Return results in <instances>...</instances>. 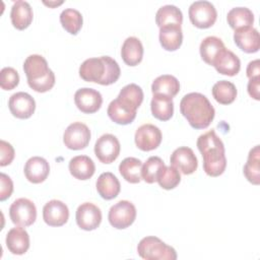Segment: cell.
Segmentation results:
<instances>
[{
    "label": "cell",
    "mask_w": 260,
    "mask_h": 260,
    "mask_svg": "<svg viewBox=\"0 0 260 260\" xmlns=\"http://www.w3.org/2000/svg\"><path fill=\"white\" fill-rule=\"evenodd\" d=\"M142 161L136 157H126L119 165L121 176L131 184H137L141 181Z\"/></svg>",
    "instance_id": "obj_30"
},
{
    "label": "cell",
    "mask_w": 260,
    "mask_h": 260,
    "mask_svg": "<svg viewBox=\"0 0 260 260\" xmlns=\"http://www.w3.org/2000/svg\"><path fill=\"white\" fill-rule=\"evenodd\" d=\"M107 113L109 118L119 125H128L136 118V111L126 108L117 99L110 103Z\"/></svg>",
    "instance_id": "obj_29"
},
{
    "label": "cell",
    "mask_w": 260,
    "mask_h": 260,
    "mask_svg": "<svg viewBox=\"0 0 260 260\" xmlns=\"http://www.w3.org/2000/svg\"><path fill=\"white\" fill-rule=\"evenodd\" d=\"M159 43L166 51L178 50L183 42V32L181 25H166L159 27Z\"/></svg>",
    "instance_id": "obj_25"
},
{
    "label": "cell",
    "mask_w": 260,
    "mask_h": 260,
    "mask_svg": "<svg viewBox=\"0 0 260 260\" xmlns=\"http://www.w3.org/2000/svg\"><path fill=\"white\" fill-rule=\"evenodd\" d=\"M120 142L113 134L102 135L94 144V153L103 164H111L120 154Z\"/></svg>",
    "instance_id": "obj_10"
},
{
    "label": "cell",
    "mask_w": 260,
    "mask_h": 260,
    "mask_svg": "<svg viewBox=\"0 0 260 260\" xmlns=\"http://www.w3.org/2000/svg\"><path fill=\"white\" fill-rule=\"evenodd\" d=\"M190 21L198 28H208L216 20L217 12L214 5L205 0L193 2L188 10Z\"/></svg>",
    "instance_id": "obj_6"
},
{
    "label": "cell",
    "mask_w": 260,
    "mask_h": 260,
    "mask_svg": "<svg viewBox=\"0 0 260 260\" xmlns=\"http://www.w3.org/2000/svg\"><path fill=\"white\" fill-rule=\"evenodd\" d=\"M34 13L28 2L18 0L13 3L10 11L12 25L19 30L25 29L32 21Z\"/></svg>",
    "instance_id": "obj_21"
},
{
    "label": "cell",
    "mask_w": 260,
    "mask_h": 260,
    "mask_svg": "<svg viewBox=\"0 0 260 260\" xmlns=\"http://www.w3.org/2000/svg\"><path fill=\"white\" fill-rule=\"evenodd\" d=\"M234 42L243 52L252 54L258 52L260 48V36L253 26L238 28L234 32Z\"/></svg>",
    "instance_id": "obj_17"
},
{
    "label": "cell",
    "mask_w": 260,
    "mask_h": 260,
    "mask_svg": "<svg viewBox=\"0 0 260 260\" xmlns=\"http://www.w3.org/2000/svg\"><path fill=\"white\" fill-rule=\"evenodd\" d=\"M8 107L11 114L18 119H28L36 110V102L27 92L19 91L9 98Z\"/></svg>",
    "instance_id": "obj_15"
},
{
    "label": "cell",
    "mask_w": 260,
    "mask_h": 260,
    "mask_svg": "<svg viewBox=\"0 0 260 260\" xmlns=\"http://www.w3.org/2000/svg\"><path fill=\"white\" fill-rule=\"evenodd\" d=\"M182 21V11L175 5H165L156 11L155 22L158 27L166 25H181Z\"/></svg>",
    "instance_id": "obj_32"
},
{
    "label": "cell",
    "mask_w": 260,
    "mask_h": 260,
    "mask_svg": "<svg viewBox=\"0 0 260 260\" xmlns=\"http://www.w3.org/2000/svg\"><path fill=\"white\" fill-rule=\"evenodd\" d=\"M156 182L158 183V185L165 189V190H171L176 188L180 182H181V175L178 169H176L173 166H165L158 177Z\"/></svg>",
    "instance_id": "obj_38"
},
{
    "label": "cell",
    "mask_w": 260,
    "mask_h": 260,
    "mask_svg": "<svg viewBox=\"0 0 260 260\" xmlns=\"http://www.w3.org/2000/svg\"><path fill=\"white\" fill-rule=\"evenodd\" d=\"M90 140L89 128L81 122L71 123L65 130L63 142L65 146L72 150H80L85 148Z\"/></svg>",
    "instance_id": "obj_9"
},
{
    "label": "cell",
    "mask_w": 260,
    "mask_h": 260,
    "mask_svg": "<svg viewBox=\"0 0 260 260\" xmlns=\"http://www.w3.org/2000/svg\"><path fill=\"white\" fill-rule=\"evenodd\" d=\"M6 247L14 255H22L29 248V236L23 226H15L6 235Z\"/></svg>",
    "instance_id": "obj_20"
},
{
    "label": "cell",
    "mask_w": 260,
    "mask_h": 260,
    "mask_svg": "<svg viewBox=\"0 0 260 260\" xmlns=\"http://www.w3.org/2000/svg\"><path fill=\"white\" fill-rule=\"evenodd\" d=\"M15 152L10 143L5 140H0V166L5 167L12 162Z\"/></svg>",
    "instance_id": "obj_40"
},
{
    "label": "cell",
    "mask_w": 260,
    "mask_h": 260,
    "mask_svg": "<svg viewBox=\"0 0 260 260\" xmlns=\"http://www.w3.org/2000/svg\"><path fill=\"white\" fill-rule=\"evenodd\" d=\"M121 56L123 61L129 66L138 65L143 57V46L136 37L127 38L121 49Z\"/></svg>",
    "instance_id": "obj_24"
},
{
    "label": "cell",
    "mask_w": 260,
    "mask_h": 260,
    "mask_svg": "<svg viewBox=\"0 0 260 260\" xmlns=\"http://www.w3.org/2000/svg\"><path fill=\"white\" fill-rule=\"evenodd\" d=\"M95 186L100 196L106 200L116 198L121 190L119 180L111 172H105L101 174L96 180Z\"/></svg>",
    "instance_id": "obj_22"
},
{
    "label": "cell",
    "mask_w": 260,
    "mask_h": 260,
    "mask_svg": "<svg viewBox=\"0 0 260 260\" xmlns=\"http://www.w3.org/2000/svg\"><path fill=\"white\" fill-rule=\"evenodd\" d=\"M164 160L158 156H150L147 160L142 165L141 169V178L148 184H152L156 182L157 177L165 167Z\"/></svg>",
    "instance_id": "obj_37"
},
{
    "label": "cell",
    "mask_w": 260,
    "mask_h": 260,
    "mask_svg": "<svg viewBox=\"0 0 260 260\" xmlns=\"http://www.w3.org/2000/svg\"><path fill=\"white\" fill-rule=\"evenodd\" d=\"M136 218V208L134 204L128 200H120L114 204L108 214L109 222L118 230L130 226Z\"/></svg>",
    "instance_id": "obj_8"
},
{
    "label": "cell",
    "mask_w": 260,
    "mask_h": 260,
    "mask_svg": "<svg viewBox=\"0 0 260 260\" xmlns=\"http://www.w3.org/2000/svg\"><path fill=\"white\" fill-rule=\"evenodd\" d=\"M63 2L61 1L60 3H57V2H44V4H46V5H48V6H51V7H54V6H58V5H60V4H62Z\"/></svg>",
    "instance_id": "obj_44"
},
{
    "label": "cell",
    "mask_w": 260,
    "mask_h": 260,
    "mask_svg": "<svg viewBox=\"0 0 260 260\" xmlns=\"http://www.w3.org/2000/svg\"><path fill=\"white\" fill-rule=\"evenodd\" d=\"M69 172L77 180H88L94 172L95 166L93 160L87 155H76L69 161Z\"/></svg>",
    "instance_id": "obj_23"
},
{
    "label": "cell",
    "mask_w": 260,
    "mask_h": 260,
    "mask_svg": "<svg viewBox=\"0 0 260 260\" xmlns=\"http://www.w3.org/2000/svg\"><path fill=\"white\" fill-rule=\"evenodd\" d=\"M214 100L221 105H230L237 98L236 85L228 80H219L212 86Z\"/></svg>",
    "instance_id": "obj_34"
},
{
    "label": "cell",
    "mask_w": 260,
    "mask_h": 260,
    "mask_svg": "<svg viewBox=\"0 0 260 260\" xmlns=\"http://www.w3.org/2000/svg\"><path fill=\"white\" fill-rule=\"evenodd\" d=\"M171 166L175 167L184 175L193 174L198 168V160L193 150L187 146L178 147L170 157Z\"/></svg>",
    "instance_id": "obj_14"
},
{
    "label": "cell",
    "mask_w": 260,
    "mask_h": 260,
    "mask_svg": "<svg viewBox=\"0 0 260 260\" xmlns=\"http://www.w3.org/2000/svg\"><path fill=\"white\" fill-rule=\"evenodd\" d=\"M151 114L160 121H168L174 114L173 98L164 94H153L150 103Z\"/></svg>",
    "instance_id": "obj_26"
},
{
    "label": "cell",
    "mask_w": 260,
    "mask_h": 260,
    "mask_svg": "<svg viewBox=\"0 0 260 260\" xmlns=\"http://www.w3.org/2000/svg\"><path fill=\"white\" fill-rule=\"evenodd\" d=\"M0 182H1V188H0V201H4L8 199L12 192H13V183L9 176H7L4 173L0 174Z\"/></svg>",
    "instance_id": "obj_41"
},
{
    "label": "cell",
    "mask_w": 260,
    "mask_h": 260,
    "mask_svg": "<svg viewBox=\"0 0 260 260\" xmlns=\"http://www.w3.org/2000/svg\"><path fill=\"white\" fill-rule=\"evenodd\" d=\"M180 112L194 129L207 128L215 115L209 100L200 92L185 94L180 102Z\"/></svg>",
    "instance_id": "obj_2"
},
{
    "label": "cell",
    "mask_w": 260,
    "mask_h": 260,
    "mask_svg": "<svg viewBox=\"0 0 260 260\" xmlns=\"http://www.w3.org/2000/svg\"><path fill=\"white\" fill-rule=\"evenodd\" d=\"M197 147L203 157V170L210 177H218L223 174L226 167L224 145L213 129L200 135L197 139Z\"/></svg>",
    "instance_id": "obj_1"
},
{
    "label": "cell",
    "mask_w": 260,
    "mask_h": 260,
    "mask_svg": "<svg viewBox=\"0 0 260 260\" xmlns=\"http://www.w3.org/2000/svg\"><path fill=\"white\" fill-rule=\"evenodd\" d=\"M260 61L259 59H256V60H253L251 61L248 66H247V70H246V73H247V77L249 79H253V78H256V77H260Z\"/></svg>",
    "instance_id": "obj_43"
},
{
    "label": "cell",
    "mask_w": 260,
    "mask_h": 260,
    "mask_svg": "<svg viewBox=\"0 0 260 260\" xmlns=\"http://www.w3.org/2000/svg\"><path fill=\"white\" fill-rule=\"evenodd\" d=\"M121 74L116 60L110 56L89 58L83 61L79 67V76L87 82H95L102 85L115 83Z\"/></svg>",
    "instance_id": "obj_3"
},
{
    "label": "cell",
    "mask_w": 260,
    "mask_h": 260,
    "mask_svg": "<svg viewBox=\"0 0 260 260\" xmlns=\"http://www.w3.org/2000/svg\"><path fill=\"white\" fill-rule=\"evenodd\" d=\"M117 100L126 108L137 111L143 101V91L137 84L130 83L121 89Z\"/></svg>",
    "instance_id": "obj_27"
},
{
    "label": "cell",
    "mask_w": 260,
    "mask_h": 260,
    "mask_svg": "<svg viewBox=\"0 0 260 260\" xmlns=\"http://www.w3.org/2000/svg\"><path fill=\"white\" fill-rule=\"evenodd\" d=\"M23 172L27 181L32 184H40L48 178L50 166L44 157L32 156L26 160Z\"/></svg>",
    "instance_id": "obj_18"
},
{
    "label": "cell",
    "mask_w": 260,
    "mask_h": 260,
    "mask_svg": "<svg viewBox=\"0 0 260 260\" xmlns=\"http://www.w3.org/2000/svg\"><path fill=\"white\" fill-rule=\"evenodd\" d=\"M229 25L233 29H238L246 26H252L254 22V14L247 7L232 8L226 15Z\"/></svg>",
    "instance_id": "obj_33"
},
{
    "label": "cell",
    "mask_w": 260,
    "mask_h": 260,
    "mask_svg": "<svg viewBox=\"0 0 260 260\" xmlns=\"http://www.w3.org/2000/svg\"><path fill=\"white\" fill-rule=\"evenodd\" d=\"M28 86L37 92H46L55 84V74L49 68L47 60L38 54L29 55L23 63Z\"/></svg>",
    "instance_id": "obj_4"
},
{
    "label": "cell",
    "mask_w": 260,
    "mask_h": 260,
    "mask_svg": "<svg viewBox=\"0 0 260 260\" xmlns=\"http://www.w3.org/2000/svg\"><path fill=\"white\" fill-rule=\"evenodd\" d=\"M60 22L67 32L71 35H77L82 27L83 18L78 10L67 8L61 12Z\"/></svg>",
    "instance_id": "obj_36"
},
{
    "label": "cell",
    "mask_w": 260,
    "mask_h": 260,
    "mask_svg": "<svg viewBox=\"0 0 260 260\" xmlns=\"http://www.w3.org/2000/svg\"><path fill=\"white\" fill-rule=\"evenodd\" d=\"M11 221L19 226H29L37 219V208L35 203L27 198H18L9 207Z\"/></svg>",
    "instance_id": "obj_7"
},
{
    "label": "cell",
    "mask_w": 260,
    "mask_h": 260,
    "mask_svg": "<svg viewBox=\"0 0 260 260\" xmlns=\"http://www.w3.org/2000/svg\"><path fill=\"white\" fill-rule=\"evenodd\" d=\"M224 48H225L224 44L219 38L214 36H209V37H206L201 42L199 51H200L202 60L208 65H212L218 53Z\"/></svg>",
    "instance_id": "obj_31"
},
{
    "label": "cell",
    "mask_w": 260,
    "mask_h": 260,
    "mask_svg": "<svg viewBox=\"0 0 260 260\" xmlns=\"http://www.w3.org/2000/svg\"><path fill=\"white\" fill-rule=\"evenodd\" d=\"M212 66L222 75L235 76L241 69V61L236 54L224 48L218 53Z\"/></svg>",
    "instance_id": "obj_19"
},
{
    "label": "cell",
    "mask_w": 260,
    "mask_h": 260,
    "mask_svg": "<svg viewBox=\"0 0 260 260\" xmlns=\"http://www.w3.org/2000/svg\"><path fill=\"white\" fill-rule=\"evenodd\" d=\"M19 83L18 72L12 67H4L0 71V86L4 90H11Z\"/></svg>",
    "instance_id": "obj_39"
},
{
    "label": "cell",
    "mask_w": 260,
    "mask_h": 260,
    "mask_svg": "<svg viewBox=\"0 0 260 260\" xmlns=\"http://www.w3.org/2000/svg\"><path fill=\"white\" fill-rule=\"evenodd\" d=\"M161 131L152 124L141 125L135 132V144L142 151H150L157 148L161 142Z\"/></svg>",
    "instance_id": "obj_11"
},
{
    "label": "cell",
    "mask_w": 260,
    "mask_h": 260,
    "mask_svg": "<svg viewBox=\"0 0 260 260\" xmlns=\"http://www.w3.org/2000/svg\"><path fill=\"white\" fill-rule=\"evenodd\" d=\"M74 103L82 113L93 114L100 110L103 98L100 91L89 87H82L74 93Z\"/></svg>",
    "instance_id": "obj_13"
},
{
    "label": "cell",
    "mask_w": 260,
    "mask_h": 260,
    "mask_svg": "<svg viewBox=\"0 0 260 260\" xmlns=\"http://www.w3.org/2000/svg\"><path fill=\"white\" fill-rule=\"evenodd\" d=\"M179 90V80L171 74H164L156 77L151 84V91L153 94H164L174 98Z\"/></svg>",
    "instance_id": "obj_28"
},
{
    "label": "cell",
    "mask_w": 260,
    "mask_h": 260,
    "mask_svg": "<svg viewBox=\"0 0 260 260\" xmlns=\"http://www.w3.org/2000/svg\"><path fill=\"white\" fill-rule=\"evenodd\" d=\"M69 218V209L61 200L53 199L43 207V219L50 226H61Z\"/></svg>",
    "instance_id": "obj_16"
},
{
    "label": "cell",
    "mask_w": 260,
    "mask_h": 260,
    "mask_svg": "<svg viewBox=\"0 0 260 260\" xmlns=\"http://www.w3.org/2000/svg\"><path fill=\"white\" fill-rule=\"evenodd\" d=\"M139 256L145 260H176V250L160 239L148 236L140 240L137 246Z\"/></svg>",
    "instance_id": "obj_5"
},
{
    "label": "cell",
    "mask_w": 260,
    "mask_h": 260,
    "mask_svg": "<svg viewBox=\"0 0 260 260\" xmlns=\"http://www.w3.org/2000/svg\"><path fill=\"white\" fill-rule=\"evenodd\" d=\"M75 218L81 230L93 231L102 222V211L93 203L84 202L77 207Z\"/></svg>",
    "instance_id": "obj_12"
},
{
    "label": "cell",
    "mask_w": 260,
    "mask_h": 260,
    "mask_svg": "<svg viewBox=\"0 0 260 260\" xmlns=\"http://www.w3.org/2000/svg\"><path fill=\"white\" fill-rule=\"evenodd\" d=\"M259 170H260V149H259V145H256L250 150L248 159L244 166L243 172L246 179L250 183L254 185H259L260 183Z\"/></svg>",
    "instance_id": "obj_35"
},
{
    "label": "cell",
    "mask_w": 260,
    "mask_h": 260,
    "mask_svg": "<svg viewBox=\"0 0 260 260\" xmlns=\"http://www.w3.org/2000/svg\"><path fill=\"white\" fill-rule=\"evenodd\" d=\"M259 87H260V77H256L253 79H250L248 82V93L251 98H253L256 101L260 100L259 95Z\"/></svg>",
    "instance_id": "obj_42"
}]
</instances>
